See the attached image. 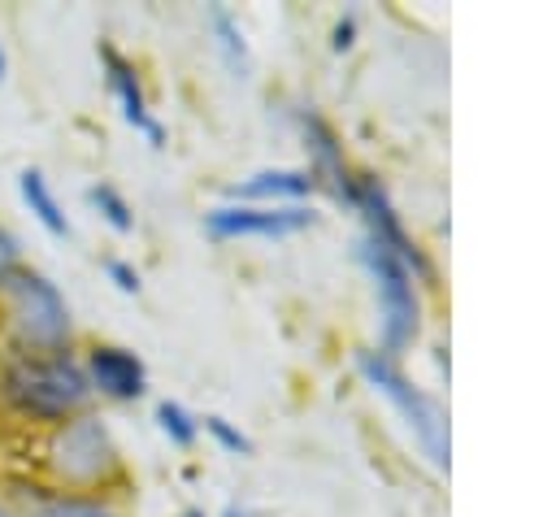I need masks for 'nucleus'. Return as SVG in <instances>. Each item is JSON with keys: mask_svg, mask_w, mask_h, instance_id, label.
I'll use <instances>...</instances> for the list:
<instances>
[{"mask_svg": "<svg viewBox=\"0 0 556 517\" xmlns=\"http://www.w3.org/2000/svg\"><path fill=\"white\" fill-rule=\"evenodd\" d=\"M4 395L30 417L61 421V417L83 408L91 387H87V374L70 356H61V352H26V356H17L9 365Z\"/></svg>", "mask_w": 556, "mask_h": 517, "instance_id": "f257e3e1", "label": "nucleus"}, {"mask_svg": "<svg viewBox=\"0 0 556 517\" xmlns=\"http://www.w3.org/2000/svg\"><path fill=\"white\" fill-rule=\"evenodd\" d=\"M0 295L9 304L17 335L35 352H61V343L70 339V304L56 291V282H48L30 265H9L0 274Z\"/></svg>", "mask_w": 556, "mask_h": 517, "instance_id": "f03ea898", "label": "nucleus"}, {"mask_svg": "<svg viewBox=\"0 0 556 517\" xmlns=\"http://www.w3.org/2000/svg\"><path fill=\"white\" fill-rule=\"evenodd\" d=\"M361 256L369 265V278H374V291H378V308H382V348L400 352L417 335L413 265H421V261H417L413 248H395V243H382V239H369V235L361 243Z\"/></svg>", "mask_w": 556, "mask_h": 517, "instance_id": "7ed1b4c3", "label": "nucleus"}, {"mask_svg": "<svg viewBox=\"0 0 556 517\" xmlns=\"http://www.w3.org/2000/svg\"><path fill=\"white\" fill-rule=\"evenodd\" d=\"M361 374L404 413V421H408V430L417 434V443L426 447V456L443 469L447 465V452H452V443H447V417H443V408L430 400V395H421L387 356H374V352H365L361 356Z\"/></svg>", "mask_w": 556, "mask_h": 517, "instance_id": "20e7f679", "label": "nucleus"}, {"mask_svg": "<svg viewBox=\"0 0 556 517\" xmlns=\"http://www.w3.org/2000/svg\"><path fill=\"white\" fill-rule=\"evenodd\" d=\"M117 465V447L109 439V430L96 417H74L56 430L52 439V469L70 482H100L104 474H113Z\"/></svg>", "mask_w": 556, "mask_h": 517, "instance_id": "39448f33", "label": "nucleus"}, {"mask_svg": "<svg viewBox=\"0 0 556 517\" xmlns=\"http://www.w3.org/2000/svg\"><path fill=\"white\" fill-rule=\"evenodd\" d=\"M313 226V213L300 204H222L213 213H204V230L213 239H278V235H295Z\"/></svg>", "mask_w": 556, "mask_h": 517, "instance_id": "423d86ee", "label": "nucleus"}, {"mask_svg": "<svg viewBox=\"0 0 556 517\" xmlns=\"http://www.w3.org/2000/svg\"><path fill=\"white\" fill-rule=\"evenodd\" d=\"M83 374H87V387H96L109 400H139L148 391V369L126 348H109V343L104 348H91Z\"/></svg>", "mask_w": 556, "mask_h": 517, "instance_id": "0eeeda50", "label": "nucleus"}, {"mask_svg": "<svg viewBox=\"0 0 556 517\" xmlns=\"http://www.w3.org/2000/svg\"><path fill=\"white\" fill-rule=\"evenodd\" d=\"M104 65H109V87H113V96H117V104H122V117H126L135 130H143L152 143H161V126H156V117L148 113V100H143V87H139L135 65H130L126 56H117L113 48H104Z\"/></svg>", "mask_w": 556, "mask_h": 517, "instance_id": "6e6552de", "label": "nucleus"}, {"mask_svg": "<svg viewBox=\"0 0 556 517\" xmlns=\"http://www.w3.org/2000/svg\"><path fill=\"white\" fill-rule=\"evenodd\" d=\"M313 191V174L308 169H261L243 182L230 187V196L248 200V204H274V200H295Z\"/></svg>", "mask_w": 556, "mask_h": 517, "instance_id": "1a4fd4ad", "label": "nucleus"}, {"mask_svg": "<svg viewBox=\"0 0 556 517\" xmlns=\"http://www.w3.org/2000/svg\"><path fill=\"white\" fill-rule=\"evenodd\" d=\"M17 191H22V204L35 213V222H39L48 235H56V239L70 235L65 209L56 204V196H52V187H48V178H43L39 169H22V174H17Z\"/></svg>", "mask_w": 556, "mask_h": 517, "instance_id": "9d476101", "label": "nucleus"}, {"mask_svg": "<svg viewBox=\"0 0 556 517\" xmlns=\"http://www.w3.org/2000/svg\"><path fill=\"white\" fill-rule=\"evenodd\" d=\"M208 22H213V30H217V48L226 52L230 70H235V74H243V70H248V43H243L239 22H235L226 9H213V13H208Z\"/></svg>", "mask_w": 556, "mask_h": 517, "instance_id": "9b49d317", "label": "nucleus"}, {"mask_svg": "<svg viewBox=\"0 0 556 517\" xmlns=\"http://www.w3.org/2000/svg\"><path fill=\"white\" fill-rule=\"evenodd\" d=\"M87 200H91V209H100V217L113 226V230H130L135 226V217H130V204L109 187V182H96V187H87Z\"/></svg>", "mask_w": 556, "mask_h": 517, "instance_id": "f8f14e48", "label": "nucleus"}, {"mask_svg": "<svg viewBox=\"0 0 556 517\" xmlns=\"http://www.w3.org/2000/svg\"><path fill=\"white\" fill-rule=\"evenodd\" d=\"M156 421H161V430H165L178 447H187V443L195 439V430H200L195 417H191L182 404H174V400H161V404H156Z\"/></svg>", "mask_w": 556, "mask_h": 517, "instance_id": "ddd939ff", "label": "nucleus"}, {"mask_svg": "<svg viewBox=\"0 0 556 517\" xmlns=\"http://www.w3.org/2000/svg\"><path fill=\"white\" fill-rule=\"evenodd\" d=\"M35 517H117V513H109V508H100V504H87V500H48Z\"/></svg>", "mask_w": 556, "mask_h": 517, "instance_id": "4468645a", "label": "nucleus"}, {"mask_svg": "<svg viewBox=\"0 0 556 517\" xmlns=\"http://www.w3.org/2000/svg\"><path fill=\"white\" fill-rule=\"evenodd\" d=\"M204 430H208L226 452H235V456H239V452H252V439H248L243 430H235L226 417H204Z\"/></svg>", "mask_w": 556, "mask_h": 517, "instance_id": "2eb2a0df", "label": "nucleus"}, {"mask_svg": "<svg viewBox=\"0 0 556 517\" xmlns=\"http://www.w3.org/2000/svg\"><path fill=\"white\" fill-rule=\"evenodd\" d=\"M104 269H109V274H113V282H117V287H122V291H139V274H135V269H130V265H122V261H109V265H104Z\"/></svg>", "mask_w": 556, "mask_h": 517, "instance_id": "dca6fc26", "label": "nucleus"}, {"mask_svg": "<svg viewBox=\"0 0 556 517\" xmlns=\"http://www.w3.org/2000/svg\"><path fill=\"white\" fill-rule=\"evenodd\" d=\"M9 265H17V243H13V235L0 226V274H4Z\"/></svg>", "mask_w": 556, "mask_h": 517, "instance_id": "f3484780", "label": "nucleus"}, {"mask_svg": "<svg viewBox=\"0 0 556 517\" xmlns=\"http://www.w3.org/2000/svg\"><path fill=\"white\" fill-rule=\"evenodd\" d=\"M4 70H9V61H4V43H0V78H4Z\"/></svg>", "mask_w": 556, "mask_h": 517, "instance_id": "a211bd4d", "label": "nucleus"}, {"mask_svg": "<svg viewBox=\"0 0 556 517\" xmlns=\"http://www.w3.org/2000/svg\"><path fill=\"white\" fill-rule=\"evenodd\" d=\"M226 517H248V513H239V508H226Z\"/></svg>", "mask_w": 556, "mask_h": 517, "instance_id": "6ab92c4d", "label": "nucleus"}, {"mask_svg": "<svg viewBox=\"0 0 556 517\" xmlns=\"http://www.w3.org/2000/svg\"><path fill=\"white\" fill-rule=\"evenodd\" d=\"M0 517H13V513H9V508H0Z\"/></svg>", "mask_w": 556, "mask_h": 517, "instance_id": "aec40b11", "label": "nucleus"}, {"mask_svg": "<svg viewBox=\"0 0 556 517\" xmlns=\"http://www.w3.org/2000/svg\"><path fill=\"white\" fill-rule=\"evenodd\" d=\"M187 517H200V513H187Z\"/></svg>", "mask_w": 556, "mask_h": 517, "instance_id": "412c9836", "label": "nucleus"}]
</instances>
